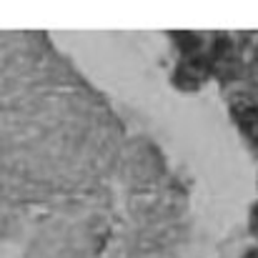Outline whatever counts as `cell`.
<instances>
[{
  "label": "cell",
  "mask_w": 258,
  "mask_h": 258,
  "mask_svg": "<svg viewBox=\"0 0 258 258\" xmlns=\"http://www.w3.org/2000/svg\"><path fill=\"white\" fill-rule=\"evenodd\" d=\"M251 231L258 236V203L253 206V211H251Z\"/></svg>",
  "instance_id": "cell-4"
},
{
  "label": "cell",
  "mask_w": 258,
  "mask_h": 258,
  "mask_svg": "<svg viewBox=\"0 0 258 258\" xmlns=\"http://www.w3.org/2000/svg\"><path fill=\"white\" fill-rule=\"evenodd\" d=\"M208 76V60L206 58H188L180 63L175 73V83L180 88H196Z\"/></svg>",
  "instance_id": "cell-2"
},
{
  "label": "cell",
  "mask_w": 258,
  "mask_h": 258,
  "mask_svg": "<svg viewBox=\"0 0 258 258\" xmlns=\"http://www.w3.org/2000/svg\"><path fill=\"white\" fill-rule=\"evenodd\" d=\"M231 108H233V115H236L241 131H243L253 143H258V105L253 103V100H243V98H238V100H233Z\"/></svg>",
  "instance_id": "cell-1"
},
{
  "label": "cell",
  "mask_w": 258,
  "mask_h": 258,
  "mask_svg": "<svg viewBox=\"0 0 258 258\" xmlns=\"http://www.w3.org/2000/svg\"><path fill=\"white\" fill-rule=\"evenodd\" d=\"M173 38L175 40H183V43H178L183 50H196L198 48V35H193V33H175Z\"/></svg>",
  "instance_id": "cell-3"
},
{
  "label": "cell",
  "mask_w": 258,
  "mask_h": 258,
  "mask_svg": "<svg viewBox=\"0 0 258 258\" xmlns=\"http://www.w3.org/2000/svg\"><path fill=\"white\" fill-rule=\"evenodd\" d=\"M243 258H258V251H248V253H246Z\"/></svg>",
  "instance_id": "cell-5"
}]
</instances>
